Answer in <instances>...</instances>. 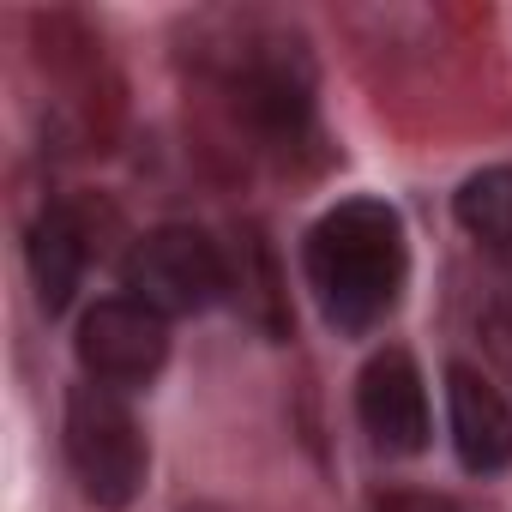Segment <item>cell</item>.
Returning <instances> with one entry per match:
<instances>
[{"instance_id":"cell-1","label":"cell","mask_w":512,"mask_h":512,"mask_svg":"<svg viewBox=\"0 0 512 512\" xmlns=\"http://www.w3.org/2000/svg\"><path fill=\"white\" fill-rule=\"evenodd\" d=\"M199 73L211 79L229 127H241L260 157L296 163L320 145L314 61L296 31L266 19H217L199 37Z\"/></svg>"},{"instance_id":"cell-2","label":"cell","mask_w":512,"mask_h":512,"mask_svg":"<svg viewBox=\"0 0 512 512\" xmlns=\"http://www.w3.org/2000/svg\"><path fill=\"white\" fill-rule=\"evenodd\" d=\"M302 278L320 302V320L338 338L380 332L410 284V235L398 205L356 193L320 211L302 241Z\"/></svg>"},{"instance_id":"cell-3","label":"cell","mask_w":512,"mask_h":512,"mask_svg":"<svg viewBox=\"0 0 512 512\" xmlns=\"http://www.w3.org/2000/svg\"><path fill=\"white\" fill-rule=\"evenodd\" d=\"M121 296L145 302L163 320H187V314L229 302V241L193 223L145 229L121 260Z\"/></svg>"},{"instance_id":"cell-4","label":"cell","mask_w":512,"mask_h":512,"mask_svg":"<svg viewBox=\"0 0 512 512\" xmlns=\"http://www.w3.org/2000/svg\"><path fill=\"white\" fill-rule=\"evenodd\" d=\"M67 464L85 488L91 506L103 512H121L139 500L145 488V470H151V446H145V428L127 404V392H109V386H73L67 392Z\"/></svg>"},{"instance_id":"cell-5","label":"cell","mask_w":512,"mask_h":512,"mask_svg":"<svg viewBox=\"0 0 512 512\" xmlns=\"http://www.w3.org/2000/svg\"><path fill=\"white\" fill-rule=\"evenodd\" d=\"M73 350H79V368L91 386L145 392L169 362V320L133 296H103L97 308H85Z\"/></svg>"},{"instance_id":"cell-6","label":"cell","mask_w":512,"mask_h":512,"mask_svg":"<svg viewBox=\"0 0 512 512\" xmlns=\"http://www.w3.org/2000/svg\"><path fill=\"white\" fill-rule=\"evenodd\" d=\"M356 422L374 452L386 458H416L428 446V380L410 350L386 344L362 374H356Z\"/></svg>"},{"instance_id":"cell-7","label":"cell","mask_w":512,"mask_h":512,"mask_svg":"<svg viewBox=\"0 0 512 512\" xmlns=\"http://www.w3.org/2000/svg\"><path fill=\"white\" fill-rule=\"evenodd\" d=\"M446 428H452V452L470 476L512 470V398L470 362L446 368Z\"/></svg>"},{"instance_id":"cell-8","label":"cell","mask_w":512,"mask_h":512,"mask_svg":"<svg viewBox=\"0 0 512 512\" xmlns=\"http://www.w3.org/2000/svg\"><path fill=\"white\" fill-rule=\"evenodd\" d=\"M25 260H31V284H37L43 314H67L85 272H91V217H85V205H73V199L43 205V217L31 223V241H25Z\"/></svg>"},{"instance_id":"cell-9","label":"cell","mask_w":512,"mask_h":512,"mask_svg":"<svg viewBox=\"0 0 512 512\" xmlns=\"http://www.w3.org/2000/svg\"><path fill=\"white\" fill-rule=\"evenodd\" d=\"M458 223L494 253V260L512 266V163H494V169H482L458 187Z\"/></svg>"},{"instance_id":"cell-10","label":"cell","mask_w":512,"mask_h":512,"mask_svg":"<svg viewBox=\"0 0 512 512\" xmlns=\"http://www.w3.org/2000/svg\"><path fill=\"white\" fill-rule=\"evenodd\" d=\"M229 302H241V314H253L272 338L284 332V290H278L272 253L260 247V235L229 241Z\"/></svg>"},{"instance_id":"cell-11","label":"cell","mask_w":512,"mask_h":512,"mask_svg":"<svg viewBox=\"0 0 512 512\" xmlns=\"http://www.w3.org/2000/svg\"><path fill=\"white\" fill-rule=\"evenodd\" d=\"M476 332H482V350L488 362L512 380V284H494L476 308Z\"/></svg>"},{"instance_id":"cell-12","label":"cell","mask_w":512,"mask_h":512,"mask_svg":"<svg viewBox=\"0 0 512 512\" xmlns=\"http://www.w3.org/2000/svg\"><path fill=\"white\" fill-rule=\"evenodd\" d=\"M374 512H458L446 494H428V488H392L374 500Z\"/></svg>"}]
</instances>
